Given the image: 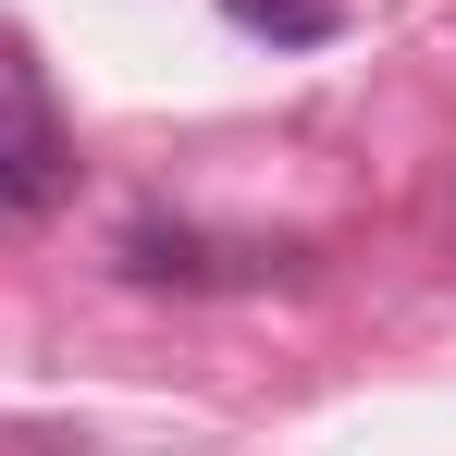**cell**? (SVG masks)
Here are the masks:
<instances>
[{"instance_id":"cell-1","label":"cell","mask_w":456,"mask_h":456,"mask_svg":"<svg viewBox=\"0 0 456 456\" xmlns=\"http://www.w3.org/2000/svg\"><path fill=\"white\" fill-rule=\"evenodd\" d=\"M75 185V149H62V124H50V99L25 75H0V223H25V210H50Z\"/></svg>"},{"instance_id":"cell-2","label":"cell","mask_w":456,"mask_h":456,"mask_svg":"<svg viewBox=\"0 0 456 456\" xmlns=\"http://www.w3.org/2000/svg\"><path fill=\"white\" fill-rule=\"evenodd\" d=\"M223 12L247 25V37H297V50H308V37H333V0H223Z\"/></svg>"}]
</instances>
